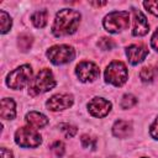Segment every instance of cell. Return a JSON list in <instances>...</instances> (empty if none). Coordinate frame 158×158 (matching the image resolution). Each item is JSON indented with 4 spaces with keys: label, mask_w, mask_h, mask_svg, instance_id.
Returning <instances> with one entry per match:
<instances>
[{
    "label": "cell",
    "mask_w": 158,
    "mask_h": 158,
    "mask_svg": "<svg viewBox=\"0 0 158 158\" xmlns=\"http://www.w3.org/2000/svg\"><path fill=\"white\" fill-rule=\"evenodd\" d=\"M80 19L81 16L77 10L73 9L59 10L52 25V33L56 37L73 35L80 23Z\"/></svg>",
    "instance_id": "6da1fadb"
},
{
    "label": "cell",
    "mask_w": 158,
    "mask_h": 158,
    "mask_svg": "<svg viewBox=\"0 0 158 158\" xmlns=\"http://www.w3.org/2000/svg\"><path fill=\"white\" fill-rule=\"evenodd\" d=\"M56 86V80L53 77V73L44 68L42 70L38 72V74L36 75L35 79H32V81L28 85V93L32 96L47 93L49 90H52Z\"/></svg>",
    "instance_id": "7a4b0ae2"
},
{
    "label": "cell",
    "mask_w": 158,
    "mask_h": 158,
    "mask_svg": "<svg viewBox=\"0 0 158 158\" xmlns=\"http://www.w3.org/2000/svg\"><path fill=\"white\" fill-rule=\"evenodd\" d=\"M104 28L110 33H118L130 25V14L127 11H112L102 20Z\"/></svg>",
    "instance_id": "3957f363"
},
{
    "label": "cell",
    "mask_w": 158,
    "mask_h": 158,
    "mask_svg": "<svg viewBox=\"0 0 158 158\" xmlns=\"http://www.w3.org/2000/svg\"><path fill=\"white\" fill-rule=\"evenodd\" d=\"M128 78V72L121 60H112L105 69V81L115 86H121L126 83Z\"/></svg>",
    "instance_id": "277c9868"
},
{
    "label": "cell",
    "mask_w": 158,
    "mask_h": 158,
    "mask_svg": "<svg viewBox=\"0 0 158 158\" xmlns=\"http://www.w3.org/2000/svg\"><path fill=\"white\" fill-rule=\"evenodd\" d=\"M31 77H32V68L28 64H23L7 74L6 85L14 90L22 89L27 83H31Z\"/></svg>",
    "instance_id": "5b68a950"
},
{
    "label": "cell",
    "mask_w": 158,
    "mask_h": 158,
    "mask_svg": "<svg viewBox=\"0 0 158 158\" xmlns=\"http://www.w3.org/2000/svg\"><path fill=\"white\" fill-rule=\"evenodd\" d=\"M47 58L54 65H62L72 62L75 57V51L72 46L68 44H57L51 47L47 51Z\"/></svg>",
    "instance_id": "8992f818"
},
{
    "label": "cell",
    "mask_w": 158,
    "mask_h": 158,
    "mask_svg": "<svg viewBox=\"0 0 158 158\" xmlns=\"http://www.w3.org/2000/svg\"><path fill=\"white\" fill-rule=\"evenodd\" d=\"M15 142L23 148H35L42 143V137L33 127H20L15 132Z\"/></svg>",
    "instance_id": "52a82bcc"
},
{
    "label": "cell",
    "mask_w": 158,
    "mask_h": 158,
    "mask_svg": "<svg viewBox=\"0 0 158 158\" xmlns=\"http://www.w3.org/2000/svg\"><path fill=\"white\" fill-rule=\"evenodd\" d=\"M75 74L80 81H84V83L94 81L100 75V69L95 63L89 62V60H84L77 65Z\"/></svg>",
    "instance_id": "ba28073f"
},
{
    "label": "cell",
    "mask_w": 158,
    "mask_h": 158,
    "mask_svg": "<svg viewBox=\"0 0 158 158\" xmlns=\"http://www.w3.org/2000/svg\"><path fill=\"white\" fill-rule=\"evenodd\" d=\"M111 102L104 98H94L88 104V110L94 117H105L111 111Z\"/></svg>",
    "instance_id": "9c48e42d"
},
{
    "label": "cell",
    "mask_w": 158,
    "mask_h": 158,
    "mask_svg": "<svg viewBox=\"0 0 158 158\" xmlns=\"http://www.w3.org/2000/svg\"><path fill=\"white\" fill-rule=\"evenodd\" d=\"M73 96L69 94H56L47 100L46 106L51 111H62L69 109L73 105Z\"/></svg>",
    "instance_id": "30bf717a"
},
{
    "label": "cell",
    "mask_w": 158,
    "mask_h": 158,
    "mask_svg": "<svg viewBox=\"0 0 158 158\" xmlns=\"http://www.w3.org/2000/svg\"><path fill=\"white\" fill-rule=\"evenodd\" d=\"M148 54V48L147 46H144L143 43H136V44H131L126 48V56L128 58V62L133 65L141 63L142 60H144V58Z\"/></svg>",
    "instance_id": "8fae6325"
},
{
    "label": "cell",
    "mask_w": 158,
    "mask_h": 158,
    "mask_svg": "<svg viewBox=\"0 0 158 158\" xmlns=\"http://www.w3.org/2000/svg\"><path fill=\"white\" fill-rule=\"evenodd\" d=\"M132 14H133V30H132V35L133 36H144L148 33L149 31V25L147 22L146 16L136 9H132Z\"/></svg>",
    "instance_id": "7c38bea8"
},
{
    "label": "cell",
    "mask_w": 158,
    "mask_h": 158,
    "mask_svg": "<svg viewBox=\"0 0 158 158\" xmlns=\"http://www.w3.org/2000/svg\"><path fill=\"white\" fill-rule=\"evenodd\" d=\"M0 116L4 120H12L16 116V104L11 98H4L0 104Z\"/></svg>",
    "instance_id": "4fadbf2b"
},
{
    "label": "cell",
    "mask_w": 158,
    "mask_h": 158,
    "mask_svg": "<svg viewBox=\"0 0 158 158\" xmlns=\"http://www.w3.org/2000/svg\"><path fill=\"white\" fill-rule=\"evenodd\" d=\"M112 133L117 138H126L132 133V125L125 120H117L112 126Z\"/></svg>",
    "instance_id": "5bb4252c"
},
{
    "label": "cell",
    "mask_w": 158,
    "mask_h": 158,
    "mask_svg": "<svg viewBox=\"0 0 158 158\" xmlns=\"http://www.w3.org/2000/svg\"><path fill=\"white\" fill-rule=\"evenodd\" d=\"M26 122L30 125V127H33V128H42L44 127L47 123H48V118L47 116H44L43 114L41 112H37V111H30L27 115H26Z\"/></svg>",
    "instance_id": "9a60e30c"
},
{
    "label": "cell",
    "mask_w": 158,
    "mask_h": 158,
    "mask_svg": "<svg viewBox=\"0 0 158 158\" xmlns=\"http://www.w3.org/2000/svg\"><path fill=\"white\" fill-rule=\"evenodd\" d=\"M47 19H48V12L47 10H40L32 14L31 16V21L33 23L35 27L37 28H43L47 23Z\"/></svg>",
    "instance_id": "2e32d148"
},
{
    "label": "cell",
    "mask_w": 158,
    "mask_h": 158,
    "mask_svg": "<svg viewBox=\"0 0 158 158\" xmlns=\"http://www.w3.org/2000/svg\"><path fill=\"white\" fill-rule=\"evenodd\" d=\"M157 73H158V69L154 67H143L139 72V78L144 83H151L156 78Z\"/></svg>",
    "instance_id": "e0dca14e"
},
{
    "label": "cell",
    "mask_w": 158,
    "mask_h": 158,
    "mask_svg": "<svg viewBox=\"0 0 158 158\" xmlns=\"http://www.w3.org/2000/svg\"><path fill=\"white\" fill-rule=\"evenodd\" d=\"M32 42H33V38L31 35L28 33H21L19 36V41H17V46L22 51V52H27L31 46H32Z\"/></svg>",
    "instance_id": "ac0fdd59"
},
{
    "label": "cell",
    "mask_w": 158,
    "mask_h": 158,
    "mask_svg": "<svg viewBox=\"0 0 158 158\" xmlns=\"http://www.w3.org/2000/svg\"><path fill=\"white\" fill-rule=\"evenodd\" d=\"M11 25H12V20L10 17V15L4 11V10H0V26H1V33H6L9 32V30L11 28Z\"/></svg>",
    "instance_id": "d6986e66"
},
{
    "label": "cell",
    "mask_w": 158,
    "mask_h": 158,
    "mask_svg": "<svg viewBox=\"0 0 158 158\" xmlns=\"http://www.w3.org/2000/svg\"><path fill=\"white\" fill-rule=\"evenodd\" d=\"M136 104H137V99L132 94H125L122 96V99H121V102H120V105H121L122 109H131Z\"/></svg>",
    "instance_id": "ffe728a7"
},
{
    "label": "cell",
    "mask_w": 158,
    "mask_h": 158,
    "mask_svg": "<svg viewBox=\"0 0 158 158\" xmlns=\"http://www.w3.org/2000/svg\"><path fill=\"white\" fill-rule=\"evenodd\" d=\"M59 128H60V131L64 133V136H65L67 138L74 137L75 133H77V131H78V128H77L75 126L70 125V123H60V125H59Z\"/></svg>",
    "instance_id": "44dd1931"
},
{
    "label": "cell",
    "mask_w": 158,
    "mask_h": 158,
    "mask_svg": "<svg viewBox=\"0 0 158 158\" xmlns=\"http://www.w3.org/2000/svg\"><path fill=\"white\" fill-rule=\"evenodd\" d=\"M98 46H99L101 49H104V51H110V49H112V48L115 47V42H114L112 38L101 37V38L99 40V42H98Z\"/></svg>",
    "instance_id": "7402d4cb"
},
{
    "label": "cell",
    "mask_w": 158,
    "mask_h": 158,
    "mask_svg": "<svg viewBox=\"0 0 158 158\" xmlns=\"http://www.w3.org/2000/svg\"><path fill=\"white\" fill-rule=\"evenodd\" d=\"M51 149L52 152L57 156V157H62L64 154V151H65V147H64V143L62 141H56L51 144Z\"/></svg>",
    "instance_id": "603a6c76"
},
{
    "label": "cell",
    "mask_w": 158,
    "mask_h": 158,
    "mask_svg": "<svg viewBox=\"0 0 158 158\" xmlns=\"http://www.w3.org/2000/svg\"><path fill=\"white\" fill-rule=\"evenodd\" d=\"M143 6L146 10L158 17V1H143Z\"/></svg>",
    "instance_id": "cb8c5ba5"
},
{
    "label": "cell",
    "mask_w": 158,
    "mask_h": 158,
    "mask_svg": "<svg viewBox=\"0 0 158 158\" xmlns=\"http://www.w3.org/2000/svg\"><path fill=\"white\" fill-rule=\"evenodd\" d=\"M80 142L84 148H95V141L88 135H83L80 138Z\"/></svg>",
    "instance_id": "d4e9b609"
},
{
    "label": "cell",
    "mask_w": 158,
    "mask_h": 158,
    "mask_svg": "<svg viewBox=\"0 0 158 158\" xmlns=\"http://www.w3.org/2000/svg\"><path fill=\"white\" fill-rule=\"evenodd\" d=\"M149 133H151V136H152L154 139H158V117H157V118L153 121V123L151 125Z\"/></svg>",
    "instance_id": "484cf974"
},
{
    "label": "cell",
    "mask_w": 158,
    "mask_h": 158,
    "mask_svg": "<svg viewBox=\"0 0 158 158\" xmlns=\"http://www.w3.org/2000/svg\"><path fill=\"white\" fill-rule=\"evenodd\" d=\"M151 46H152V48L154 51L158 52V27H157V30L154 31V33H153V36L151 38Z\"/></svg>",
    "instance_id": "4316f807"
},
{
    "label": "cell",
    "mask_w": 158,
    "mask_h": 158,
    "mask_svg": "<svg viewBox=\"0 0 158 158\" xmlns=\"http://www.w3.org/2000/svg\"><path fill=\"white\" fill-rule=\"evenodd\" d=\"M1 158H14V154L10 149L5 148V147H1Z\"/></svg>",
    "instance_id": "83f0119b"
},
{
    "label": "cell",
    "mask_w": 158,
    "mask_h": 158,
    "mask_svg": "<svg viewBox=\"0 0 158 158\" xmlns=\"http://www.w3.org/2000/svg\"><path fill=\"white\" fill-rule=\"evenodd\" d=\"M107 2L106 1H102V2H90V5H93V6H104V5H106Z\"/></svg>",
    "instance_id": "f1b7e54d"
},
{
    "label": "cell",
    "mask_w": 158,
    "mask_h": 158,
    "mask_svg": "<svg viewBox=\"0 0 158 158\" xmlns=\"http://www.w3.org/2000/svg\"><path fill=\"white\" fill-rule=\"evenodd\" d=\"M142 158H146V157H142Z\"/></svg>",
    "instance_id": "f546056e"
}]
</instances>
